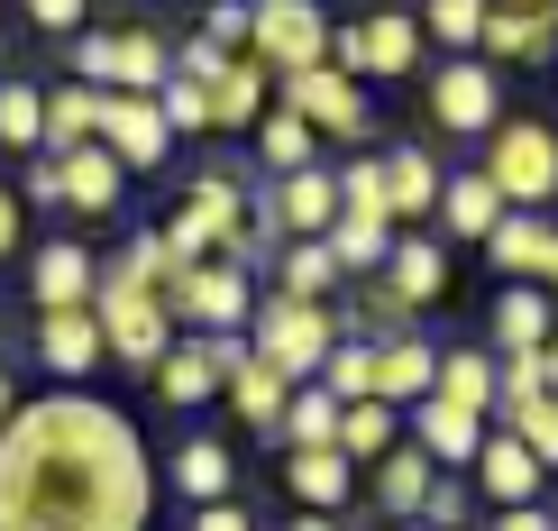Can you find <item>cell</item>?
<instances>
[{"label":"cell","mask_w":558,"mask_h":531,"mask_svg":"<svg viewBox=\"0 0 558 531\" xmlns=\"http://www.w3.org/2000/svg\"><path fill=\"white\" fill-rule=\"evenodd\" d=\"M430 376H439V349L430 339H376V403H393V412H412L430 395Z\"/></svg>","instance_id":"obj_25"},{"label":"cell","mask_w":558,"mask_h":531,"mask_svg":"<svg viewBox=\"0 0 558 531\" xmlns=\"http://www.w3.org/2000/svg\"><path fill=\"white\" fill-rule=\"evenodd\" d=\"M0 147H46V92L37 83H19V74H0Z\"/></svg>","instance_id":"obj_38"},{"label":"cell","mask_w":558,"mask_h":531,"mask_svg":"<svg viewBox=\"0 0 558 531\" xmlns=\"http://www.w3.org/2000/svg\"><path fill=\"white\" fill-rule=\"evenodd\" d=\"M549 330H558V312H549L541 285H504V293H495V358L549 349Z\"/></svg>","instance_id":"obj_27"},{"label":"cell","mask_w":558,"mask_h":531,"mask_svg":"<svg viewBox=\"0 0 558 531\" xmlns=\"http://www.w3.org/2000/svg\"><path fill=\"white\" fill-rule=\"evenodd\" d=\"M485 10H558V0H485Z\"/></svg>","instance_id":"obj_54"},{"label":"cell","mask_w":558,"mask_h":531,"mask_svg":"<svg viewBox=\"0 0 558 531\" xmlns=\"http://www.w3.org/2000/svg\"><path fill=\"white\" fill-rule=\"evenodd\" d=\"M19 202H37V212H64V174H56V156H37L28 166V193Z\"/></svg>","instance_id":"obj_46"},{"label":"cell","mask_w":558,"mask_h":531,"mask_svg":"<svg viewBox=\"0 0 558 531\" xmlns=\"http://www.w3.org/2000/svg\"><path fill=\"white\" fill-rule=\"evenodd\" d=\"M193 531H257V522H247V504L229 495V504H193Z\"/></svg>","instance_id":"obj_47"},{"label":"cell","mask_w":558,"mask_h":531,"mask_svg":"<svg viewBox=\"0 0 558 531\" xmlns=\"http://www.w3.org/2000/svg\"><path fill=\"white\" fill-rule=\"evenodd\" d=\"M83 10H92V0H28V28H56V37H74V28H83Z\"/></svg>","instance_id":"obj_45"},{"label":"cell","mask_w":558,"mask_h":531,"mask_svg":"<svg viewBox=\"0 0 558 531\" xmlns=\"http://www.w3.org/2000/svg\"><path fill=\"white\" fill-rule=\"evenodd\" d=\"M504 431H513V441L541 458V468H558V395H531V403H513L504 412Z\"/></svg>","instance_id":"obj_40"},{"label":"cell","mask_w":558,"mask_h":531,"mask_svg":"<svg viewBox=\"0 0 558 531\" xmlns=\"http://www.w3.org/2000/svg\"><path fill=\"white\" fill-rule=\"evenodd\" d=\"M56 174H64V212H120V193H129V166L101 147V137H83V147H64L56 156Z\"/></svg>","instance_id":"obj_18"},{"label":"cell","mask_w":558,"mask_h":531,"mask_svg":"<svg viewBox=\"0 0 558 531\" xmlns=\"http://www.w3.org/2000/svg\"><path fill=\"white\" fill-rule=\"evenodd\" d=\"M393 441H403V412H393V403H376V395L339 403V458H348V468H376Z\"/></svg>","instance_id":"obj_31"},{"label":"cell","mask_w":558,"mask_h":531,"mask_svg":"<svg viewBox=\"0 0 558 531\" xmlns=\"http://www.w3.org/2000/svg\"><path fill=\"white\" fill-rule=\"evenodd\" d=\"M439 229H449V239H495L504 229V193L485 174H449L439 183V212H430Z\"/></svg>","instance_id":"obj_28"},{"label":"cell","mask_w":558,"mask_h":531,"mask_svg":"<svg viewBox=\"0 0 558 531\" xmlns=\"http://www.w3.org/2000/svg\"><path fill=\"white\" fill-rule=\"evenodd\" d=\"M247 64H266L275 83L302 64H330V19L320 0H247Z\"/></svg>","instance_id":"obj_6"},{"label":"cell","mask_w":558,"mask_h":531,"mask_svg":"<svg viewBox=\"0 0 558 531\" xmlns=\"http://www.w3.org/2000/svg\"><path fill=\"white\" fill-rule=\"evenodd\" d=\"M430 458L412 449V441H393L385 458H376V514H393V522H422V495H430Z\"/></svg>","instance_id":"obj_29"},{"label":"cell","mask_w":558,"mask_h":531,"mask_svg":"<svg viewBox=\"0 0 558 531\" xmlns=\"http://www.w3.org/2000/svg\"><path fill=\"white\" fill-rule=\"evenodd\" d=\"M10 412H19V376H10V366H0V422H10Z\"/></svg>","instance_id":"obj_51"},{"label":"cell","mask_w":558,"mask_h":531,"mask_svg":"<svg viewBox=\"0 0 558 531\" xmlns=\"http://www.w3.org/2000/svg\"><path fill=\"white\" fill-rule=\"evenodd\" d=\"M166 312L183 321V330H247V312H257V285H247V266L202 257V266H183L174 285H166Z\"/></svg>","instance_id":"obj_8"},{"label":"cell","mask_w":558,"mask_h":531,"mask_svg":"<svg viewBox=\"0 0 558 531\" xmlns=\"http://www.w3.org/2000/svg\"><path fill=\"white\" fill-rule=\"evenodd\" d=\"M339 212H357V220H393V212H385V166H376V156L339 166Z\"/></svg>","instance_id":"obj_42"},{"label":"cell","mask_w":558,"mask_h":531,"mask_svg":"<svg viewBox=\"0 0 558 531\" xmlns=\"http://www.w3.org/2000/svg\"><path fill=\"white\" fill-rule=\"evenodd\" d=\"M476 174L504 193V212H549L558 202V129L549 120H495Z\"/></svg>","instance_id":"obj_3"},{"label":"cell","mask_w":558,"mask_h":531,"mask_svg":"<svg viewBox=\"0 0 558 531\" xmlns=\"http://www.w3.org/2000/svg\"><path fill=\"white\" fill-rule=\"evenodd\" d=\"M284 495L302 514H348V504H357V468H348L339 449H293L284 458Z\"/></svg>","instance_id":"obj_22"},{"label":"cell","mask_w":558,"mask_h":531,"mask_svg":"<svg viewBox=\"0 0 558 531\" xmlns=\"http://www.w3.org/2000/svg\"><path fill=\"white\" fill-rule=\"evenodd\" d=\"M495 531H558V514H549V504H504Z\"/></svg>","instance_id":"obj_49"},{"label":"cell","mask_w":558,"mask_h":531,"mask_svg":"<svg viewBox=\"0 0 558 531\" xmlns=\"http://www.w3.org/2000/svg\"><path fill=\"white\" fill-rule=\"evenodd\" d=\"M468 476H476V495L504 514V504H541V476H549V468L513 441V431H485L476 458H468Z\"/></svg>","instance_id":"obj_16"},{"label":"cell","mask_w":558,"mask_h":531,"mask_svg":"<svg viewBox=\"0 0 558 531\" xmlns=\"http://www.w3.org/2000/svg\"><path fill=\"white\" fill-rule=\"evenodd\" d=\"M266 285L284 293V303H339L348 275H339V257L320 239H284V248H275V266H266Z\"/></svg>","instance_id":"obj_23"},{"label":"cell","mask_w":558,"mask_h":531,"mask_svg":"<svg viewBox=\"0 0 558 531\" xmlns=\"http://www.w3.org/2000/svg\"><path fill=\"white\" fill-rule=\"evenodd\" d=\"M257 156H266V174H302V166H320V137L302 129L284 101H275L266 120H257Z\"/></svg>","instance_id":"obj_36"},{"label":"cell","mask_w":558,"mask_h":531,"mask_svg":"<svg viewBox=\"0 0 558 531\" xmlns=\"http://www.w3.org/2000/svg\"><path fill=\"white\" fill-rule=\"evenodd\" d=\"M339 339H348V330H339L330 303H284V293H266V303L247 312V349H257L266 366H284L293 385H312L320 358H330Z\"/></svg>","instance_id":"obj_4"},{"label":"cell","mask_w":558,"mask_h":531,"mask_svg":"<svg viewBox=\"0 0 558 531\" xmlns=\"http://www.w3.org/2000/svg\"><path fill=\"white\" fill-rule=\"evenodd\" d=\"M0 64H10V28H0Z\"/></svg>","instance_id":"obj_55"},{"label":"cell","mask_w":558,"mask_h":531,"mask_svg":"<svg viewBox=\"0 0 558 531\" xmlns=\"http://www.w3.org/2000/svg\"><path fill=\"white\" fill-rule=\"evenodd\" d=\"M266 83H275L266 64H247V56H229L220 74L202 83V92H211V129H220V137H247V129L266 120Z\"/></svg>","instance_id":"obj_24"},{"label":"cell","mask_w":558,"mask_h":531,"mask_svg":"<svg viewBox=\"0 0 558 531\" xmlns=\"http://www.w3.org/2000/svg\"><path fill=\"white\" fill-rule=\"evenodd\" d=\"M430 395L458 403V412H495V349H439Z\"/></svg>","instance_id":"obj_32"},{"label":"cell","mask_w":558,"mask_h":531,"mask_svg":"<svg viewBox=\"0 0 558 531\" xmlns=\"http://www.w3.org/2000/svg\"><path fill=\"white\" fill-rule=\"evenodd\" d=\"M458 522H468V476L439 468V476H430V495H422V531H458Z\"/></svg>","instance_id":"obj_43"},{"label":"cell","mask_w":558,"mask_h":531,"mask_svg":"<svg viewBox=\"0 0 558 531\" xmlns=\"http://www.w3.org/2000/svg\"><path fill=\"white\" fill-rule=\"evenodd\" d=\"M174 495L183 504H229L239 495V458H229V441H183L174 449Z\"/></svg>","instance_id":"obj_30"},{"label":"cell","mask_w":558,"mask_h":531,"mask_svg":"<svg viewBox=\"0 0 558 531\" xmlns=\"http://www.w3.org/2000/svg\"><path fill=\"white\" fill-rule=\"evenodd\" d=\"M376 166H385V212L393 220H430L439 212V183H449V174H439V156L422 147V137H403V147L376 156Z\"/></svg>","instance_id":"obj_21"},{"label":"cell","mask_w":558,"mask_h":531,"mask_svg":"<svg viewBox=\"0 0 558 531\" xmlns=\"http://www.w3.org/2000/svg\"><path fill=\"white\" fill-rule=\"evenodd\" d=\"M393 531H422V522H393Z\"/></svg>","instance_id":"obj_56"},{"label":"cell","mask_w":558,"mask_h":531,"mask_svg":"<svg viewBox=\"0 0 558 531\" xmlns=\"http://www.w3.org/2000/svg\"><path fill=\"white\" fill-rule=\"evenodd\" d=\"M19 229H28V202H19V193H10V183H0V266H10V257H19Z\"/></svg>","instance_id":"obj_48"},{"label":"cell","mask_w":558,"mask_h":531,"mask_svg":"<svg viewBox=\"0 0 558 531\" xmlns=\"http://www.w3.org/2000/svg\"><path fill=\"white\" fill-rule=\"evenodd\" d=\"M422 19L412 10H376V19H348V28H330V64L357 83H403L412 64H422Z\"/></svg>","instance_id":"obj_7"},{"label":"cell","mask_w":558,"mask_h":531,"mask_svg":"<svg viewBox=\"0 0 558 531\" xmlns=\"http://www.w3.org/2000/svg\"><path fill=\"white\" fill-rule=\"evenodd\" d=\"M549 37H558V10H485V28H476V64H541L549 56Z\"/></svg>","instance_id":"obj_20"},{"label":"cell","mask_w":558,"mask_h":531,"mask_svg":"<svg viewBox=\"0 0 558 531\" xmlns=\"http://www.w3.org/2000/svg\"><path fill=\"white\" fill-rule=\"evenodd\" d=\"M92 293H101V257H92L83 239H46L28 257V303L37 312H83Z\"/></svg>","instance_id":"obj_13"},{"label":"cell","mask_w":558,"mask_h":531,"mask_svg":"<svg viewBox=\"0 0 558 531\" xmlns=\"http://www.w3.org/2000/svg\"><path fill=\"white\" fill-rule=\"evenodd\" d=\"M284 110L312 137H366V83L339 74V64H302V74H284Z\"/></svg>","instance_id":"obj_11"},{"label":"cell","mask_w":558,"mask_h":531,"mask_svg":"<svg viewBox=\"0 0 558 531\" xmlns=\"http://www.w3.org/2000/svg\"><path fill=\"white\" fill-rule=\"evenodd\" d=\"M64 74L92 83V92H166L174 83V46L156 37V28H120V37H101V28H74L64 37Z\"/></svg>","instance_id":"obj_2"},{"label":"cell","mask_w":558,"mask_h":531,"mask_svg":"<svg viewBox=\"0 0 558 531\" xmlns=\"http://www.w3.org/2000/svg\"><path fill=\"white\" fill-rule=\"evenodd\" d=\"M37 358H46V376H64V385H83L92 366H110L92 303H83V312H37Z\"/></svg>","instance_id":"obj_19"},{"label":"cell","mask_w":558,"mask_h":531,"mask_svg":"<svg viewBox=\"0 0 558 531\" xmlns=\"http://www.w3.org/2000/svg\"><path fill=\"white\" fill-rule=\"evenodd\" d=\"M202 37H211V46H229V56H247V0H211Z\"/></svg>","instance_id":"obj_44"},{"label":"cell","mask_w":558,"mask_h":531,"mask_svg":"<svg viewBox=\"0 0 558 531\" xmlns=\"http://www.w3.org/2000/svg\"><path fill=\"white\" fill-rule=\"evenodd\" d=\"M156 458L101 395H37L0 422V531H147Z\"/></svg>","instance_id":"obj_1"},{"label":"cell","mask_w":558,"mask_h":531,"mask_svg":"<svg viewBox=\"0 0 558 531\" xmlns=\"http://www.w3.org/2000/svg\"><path fill=\"white\" fill-rule=\"evenodd\" d=\"M92 129H101V92H92V83H64V92H46V147H37V156H64V147H83Z\"/></svg>","instance_id":"obj_35"},{"label":"cell","mask_w":558,"mask_h":531,"mask_svg":"<svg viewBox=\"0 0 558 531\" xmlns=\"http://www.w3.org/2000/svg\"><path fill=\"white\" fill-rule=\"evenodd\" d=\"M403 441L430 458V468H468L476 458V441H485V412H458V403H439V395H422L403 412Z\"/></svg>","instance_id":"obj_17"},{"label":"cell","mask_w":558,"mask_h":531,"mask_svg":"<svg viewBox=\"0 0 558 531\" xmlns=\"http://www.w3.org/2000/svg\"><path fill=\"white\" fill-rule=\"evenodd\" d=\"M247 358V330H183L166 358H156V395H166L174 412H193V403H211L220 385H229V366Z\"/></svg>","instance_id":"obj_9"},{"label":"cell","mask_w":558,"mask_h":531,"mask_svg":"<svg viewBox=\"0 0 558 531\" xmlns=\"http://www.w3.org/2000/svg\"><path fill=\"white\" fill-rule=\"evenodd\" d=\"M376 285H385L403 312H430L439 293H449V248H439V239H412V229H393V248H385Z\"/></svg>","instance_id":"obj_14"},{"label":"cell","mask_w":558,"mask_h":531,"mask_svg":"<svg viewBox=\"0 0 558 531\" xmlns=\"http://www.w3.org/2000/svg\"><path fill=\"white\" fill-rule=\"evenodd\" d=\"M275 441H284V449H339V395L293 385V395H284V422H275Z\"/></svg>","instance_id":"obj_34"},{"label":"cell","mask_w":558,"mask_h":531,"mask_svg":"<svg viewBox=\"0 0 558 531\" xmlns=\"http://www.w3.org/2000/svg\"><path fill=\"white\" fill-rule=\"evenodd\" d=\"M284 531H339V522H330V514H293Z\"/></svg>","instance_id":"obj_53"},{"label":"cell","mask_w":558,"mask_h":531,"mask_svg":"<svg viewBox=\"0 0 558 531\" xmlns=\"http://www.w3.org/2000/svg\"><path fill=\"white\" fill-rule=\"evenodd\" d=\"M92 321H101V358H110V366H137V376H156V358L174 349V312H166V293L101 285V293H92Z\"/></svg>","instance_id":"obj_5"},{"label":"cell","mask_w":558,"mask_h":531,"mask_svg":"<svg viewBox=\"0 0 558 531\" xmlns=\"http://www.w3.org/2000/svg\"><path fill=\"white\" fill-rule=\"evenodd\" d=\"M495 120H504V74H495V64L458 56V64L430 74V129L439 137H485Z\"/></svg>","instance_id":"obj_10"},{"label":"cell","mask_w":558,"mask_h":531,"mask_svg":"<svg viewBox=\"0 0 558 531\" xmlns=\"http://www.w3.org/2000/svg\"><path fill=\"white\" fill-rule=\"evenodd\" d=\"M156 110H166V129L174 137H211V92H202V83H166V92H156Z\"/></svg>","instance_id":"obj_41"},{"label":"cell","mask_w":558,"mask_h":531,"mask_svg":"<svg viewBox=\"0 0 558 531\" xmlns=\"http://www.w3.org/2000/svg\"><path fill=\"white\" fill-rule=\"evenodd\" d=\"M220 395H229V412H239L247 431H266V441H275V422H284V395H293V376H284V366H266L257 349H247L239 366H229V385H220Z\"/></svg>","instance_id":"obj_26"},{"label":"cell","mask_w":558,"mask_h":531,"mask_svg":"<svg viewBox=\"0 0 558 531\" xmlns=\"http://www.w3.org/2000/svg\"><path fill=\"white\" fill-rule=\"evenodd\" d=\"M320 395H339V403H366V395H376V339H339V349L330 358H320Z\"/></svg>","instance_id":"obj_37"},{"label":"cell","mask_w":558,"mask_h":531,"mask_svg":"<svg viewBox=\"0 0 558 531\" xmlns=\"http://www.w3.org/2000/svg\"><path fill=\"white\" fill-rule=\"evenodd\" d=\"M320 248L339 257V275L357 285V275H376L385 266V248H393V220H357V212H339L330 229H320Z\"/></svg>","instance_id":"obj_33"},{"label":"cell","mask_w":558,"mask_h":531,"mask_svg":"<svg viewBox=\"0 0 558 531\" xmlns=\"http://www.w3.org/2000/svg\"><path fill=\"white\" fill-rule=\"evenodd\" d=\"M541 376H549V395H558V330H549V349H541Z\"/></svg>","instance_id":"obj_52"},{"label":"cell","mask_w":558,"mask_h":531,"mask_svg":"<svg viewBox=\"0 0 558 531\" xmlns=\"http://www.w3.org/2000/svg\"><path fill=\"white\" fill-rule=\"evenodd\" d=\"M476 28H485V0H422V37H439L449 56H476Z\"/></svg>","instance_id":"obj_39"},{"label":"cell","mask_w":558,"mask_h":531,"mask_svg":"<svg viewBox=\"0 0 558 531\" xmlns=\"http://www.w3.org/2000/svg\"><path fill=\"white\" fill-rule=\"evenodd\" d=\"M266 220L284 229V239H320V229L339 220V174H330V166L275 174V183H266Z\"/></svg>","instance_id":"obj_15"},{"label":"cell","mask_w":558,"mask_h":531,"mask_svg":"<svg viewBox=\"0 0 558 531\" xmlns=\"http://www.w3.org/2000/svg\"><path fill=\"white\" fill-rule=\"evenodd\" d=\"M92 137H101L129 174H156L174 156V129H166V110H156L147 92H101V129H92Z\"/></svg>","instance_id":"obj_12"},{"label":"cell","mask_w":558,"mask_h":531,"mask_svg":"<svg viewBox=\"0 0 558 531\" xmlns=\"http://www.w3.org/2000/svg\"><path fill=\"white\" fill-rule=\"evenodd\" d=\"M531 275H541V285H558V229L541 220V248H531Z\"/></svg>","instance_id":"obj_50"}]
</instances>
